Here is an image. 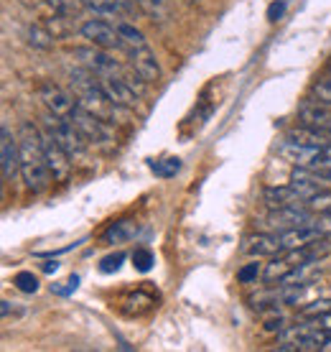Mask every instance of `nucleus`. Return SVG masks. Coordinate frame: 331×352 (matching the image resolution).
Wrapping results in <instances>:
<instances>
[{
    "mask_svg": "<svg viewBox=\"0 0 331 352\" xmlns=\"http://www.w3.org/2000/svg\"><path fill=\"white\" fill-rule=\"evenodd\" d=\"M18 148H21V179L28 192L41 194L54 182L49 164L41 146V131L31 123H23L18 131Z\"/></svg>",
    "mask_w": 331,
    "mask_h": 352,
    "instance_id": "f257e3e1",
    "label": "nucleus"
},
{
    "mask_svg": "<svg viewBox=\"0 0 331 352\" xmlns=\"http://www.w3.org/2000/svg\"><path fill=\"white\" fill-rule=\"evenodd\" d=\"M117 31L122 36V52L128 54L133 72L146 85H156L161 80V64H158L156 52L150 49L148 38L143 36L140 28H135L133 23H125V21L117 23Z\"/></svg>",
    "mask_w": 331,
    "mask_h": 352,
    "instance_id": "f03ea898",
    "label": "nucleus"
},
{
    "mask_svg": "<svg viewBox=\"0 0 331 352\" xmlns=\"http://www.w3.org/2000/svg\"><path fill=\"white\" fill-rule=\"evenodd\" d=\"M69 120L77 125V131L82 133V138L89 143V148L102 151V153H107V151L115 148V135H113V131H110V123L100 120L97 115H92L89 110H84L79 102H77V107L71 110Z\"/></svg>",
    "mask_w": 331,
    "mask_h": 352,
    "instance_id": "7ed1b4c3",
    "label": "nucleus"
},
{
    "mask_svg": "<svg viewBox=\"0 0 331 352\" xmlns=\"http://www.w3.org/2000/svg\"><path fill=\"white\" fill-rule=\"evenodd\" d=\"M44 128L59 141V146L69 153L71 161H82L87 156L89 143L82 138V133L77 131V125L71 123L69 118H59V115H54V113H46Z\"/></svg>",
    "mask_w": 331,
    "mask_h": 352,
    "instance_id": "20e7f679",
    "label": "nucleus"
},
{
    "mask_svg": "<svg viewBox=\"0 0 331 352\" xmlns=\"http://www.w3.org/2000/svg\"><path fill=\"white\" fill-rule=\"evenodd\" d=\"M278 156H283L286 161H290L293 166H304V168L331 166V148L306 146V143L288 141V138L278 146Z\"/></svg>",
    "mask_w": 331,
    "mask_h": 352,
    "instance_id": "39448f33",
    "label": "nucleus"
},
{
    "mask_svg": "<svg viewBox=\"0 0 331 352\" xmlns=\"http://www.w3.org/2000/svg\"><path fill=\"white\" fill-rule=\"evenodd\" d=\"M82 67H87L89 72H95L97 77H125V80H130V74L122 69V64L117 59H113L107 49H77L74 52Z\"/></svg>",
    "mask_w": 331,
    "mask_h": 352,
    "instance_id": "423d86ee",
    "label": "nucleus"
},
{
    "mask_svg": "<svg viewBox=\"0 0 331 352\" xmlns=\"http://www.w3.org/2000/svg\"><path fill=\"white\" fill-rule=\"evenodd\" d=\"M314 220V212L308 210V204H293V207H280L271 210V214L262 220V228L271 232H283V230H293L301 225H308Z\"/></svg>",
    "mask_w": 331,
    "mask_h": 352,
    "instance_id": "0eeeda50",
    "label": "nucleus"
},
{
    "mask_svg": "<svg viewBox=\"0 0 331 352\" xmlns=\"http://www.w3.org/2000/svg\"><path fill=\"white\" fill-rule=\"evenodd\" d=\"M41 146H44V156H46V164H49V171H52V176H54V182H67L71 176L69 153L61 148L59 141H56L46 128L41 131Z\"/></svg>",
    "mask_w": 331,
    "mask_h": 352,
    "instance_id": "6e6552de",
    "label": "nucleus"
},
{
    "mask_svg": "<svg viewBox=\"0 0 331 352\" xmlns=\"http://www.w3.org/2000/svg\"><path fill=\"white\" fill-rule=\"evenodd\" d=\"M133 80V77H130ZM125 77H100V87L122 110H135L140 102V89Z\"/></svg>",
    "mask_w": 331,
    "mask_h": 352,
    "instance_id": "1a4fd4ad",
    "label": "nucleus"
},
{
    "mask_svg": "<svg viewBox=\"0 0 331 352\" xmlns=\"http://www.w3.org/2000/svg\"><path fill=\"white\" fill-rule=\"evenodd\" d=\"M82 36L97 49H107V52H122V36L117 26H110L107 21H87L82 23Z\"/></svg>",
    "mask_w": 331,
    "mask_h": 352,
    "instance_id": "9d476101",
    "label": "nucleus"
},
{
    "mask_svg": "<svg viewBox=\"0 0 331 352\" xmlns=\"http://www.w3.org/2000/svg\"><path fill=\"white\" fill-rule=\"evenodd\" d=\"M38 100H41V105L46 107V113H54V115H59V118H69L71 110L77 107L74 92H67V89H61L59 85H54V82H44V85L38 87Z\"/></svg>",
    "mask_w": 331,
    "mask_h": 352,
    "instance_id": "9b49d317",
    "label": "nucleus"
},
{
    "mask_svg": "<svg viewBox=\"0 0 331 352\" xmlns=\"http://www.w3.org/2000/svg\"><path fill=\"white\" fill-rule=\"evenodd\" d=\"M298 123L311 128V131L331 135V102H321V100L304 102L298 107Z\"/></svg>",
    "mask_w": 331,
    "mask_h": 352,
    "instance_id": "f8f14e48",
    "label": "nucleus"
},
{
    "mask_svg": "<svg viewBox=\"0 0 331 352\" xmlns=\"http://www.w3.org/2000/svg\"><path fill=\"white\" fill-rule=\"evenodd\" d=\"M0 166H3V179L10 182L16 171H21V148L13 138L8 125L0 128Z\"/></svg>",
    "mask_w": 331,
    "mask_h": 352,
    "instance_id": "ddd939ff",
    "label": "nucleus"
},
{
    "mask_svg": "<svg viewBox=\"0 0 331 352\" xmlns=\"http://www.w3.org/2000/svg\"><path fill=\"white\" fill-rule=\"evenodd\" d=\"M262 202L268 204L271 210H280V207H293V204H304L306 199L296 192L293 184L286 186H268L262 192Z\"/></svg>",
    "mask_w": 331,
    "mask_h": 352,
    "instance_id": "4468645a",
    "label": "nucleus"
},
{
    "mask_svg": "<svg viewBox=\"0 0 331 352\" xmlns=\"http://www.w3.org/2000/svg\"><path fill=\"white\" fill-rule=\"evenodd\" d=\"M247 256H283V245H280L278 232H262L258 238H250L247 245L242 248Z\"/></svg>",
    "mask_w": 331,
    "mask_h": 352,
    "instance_id": "2eb2a0df",
    "label": "nucleus"
},
{
    "mask_svg": "<svg viewBox=\"0 0 331 352\" xmlns=\"http://www.w3.org/2000/svg\"><path fill=\"white\" fill-rule=\"evenodd\" d=\"M84 8L92 10L95 16H115V18H125L133 16V0H82Z\"/></svg>",
    "mask_w": 331,
    "mask_h": 352,
    "instance_id": "dca6fc26",
    "label": "nucleus"
},
{
    "mask_svg": "<svg viewBox=\"0 0 331 352\" xmlns=\"http://www.w3.org/2000/svg\"><path fill=\"white\" fill-rule=\"evenodd\" d=\"M138 222L135 220H120V222H113L110 228L105 230V240L107 245H122V243H130L135 235H138Z\"/></svg>",
    "mask_w": 331,
    "mask_h": 352,
    "instance_id": "f3484780",
    "label": "nucleus"
},
{
    "mask_svg": "<svg viewBox=\"0 0 331 352\" xmlns=\"http://www.w3.org/2000/svg\"><path fill=\"white\" fill-rule=\"evenodd\" d=\"M293 268H296V263L290 261V256H288V253H283V258H275L273 263H268V268L262 271V278H265L268 283H275V281L280 283L288 273L293 271Z\"/></svg>",
    "mask_w": 331,
    "mask_h": 352,
    "instance_id": "a211bd4d",
    "label": "nucleus"
},
{
    "mask_svg": "<svg viewBox=\"0 0 331 352\" xmlns=\"http://www.w3.org/2000/svg\"><path fill=\"white\" fill-rule=\"evenodd\" d=\"M135 3H138L146 16H150L158 23L171 18V0H135Z\"/></svg>",
    "mask_w": 331,
    "mask_h": 352,
    "instance_id": "6ab92c4d",
    "label": "nucleus"
},
{
    "mask_svg": "<svg viewBox=\"0 0 331 352\" xmlns=\"http://www.w3.org/2000/svg\"><path fill=\"white\" fill-rule=\"evenodd\" d=\"M44 3L61 18H77L79 10L84 8L82 0H44Z\"/></svg>",
    "mask_w": 331,
    "mask_h": 352,
    "instance_id": "aec40b11",
    "label": "nucleus"
},
{
    "mask_svg": "<svg viewBox=\"0 0 331 352\" xmlns=\"http://www.w3.org/2000/svg\"><path fill=\"white\" fill-rule=\"evenodd\" d=\"M54 38H56V36L46 26H41V23H34V26L28 28V44L36 46V49H52Z\"/></svg>",
    "mask_w": 331,
    "mask_h": 352,
    "instance_id": "412c9836",
    "label": "nucleus"
},
{
    "mask_svg": "<svg viewBox=\"0 0 331 352\" xmlns=\"http://www.w3.org/2000/svg\"><path fill=\"white\" fill-rule=\"evenodd\" d=\"M326 314H331V299L314 301V304H308V307L301 309V317H306V319H319V317H326Z\"/></svg>",
    "mask_w": 331,
    "mask_h": 352,
    "instance_id": "4be33fe9",
    "label": "nucleus"
},
{
    "mask_svg": "<svg viewBox=\"0 0 331 352\" xmlns=\"http://www.w3.org/2000/svg\"><path fill=\"white\" fill-rule=\"evenodd\" d=\"M153 263H156V258H153V253H150L148 248H138V250L133 253V265H135V271L148 273L150 268H153Z\"/></svg>",
    "mask_w": 331,
    "mask_h": 352,
    "instance_id": "5701e85b",
    "label": "nucleus"
},
{
    "mask_svg": "<svg viewBox=\"0 0 331 352\" xmlns=\"http://www.w3.org/2000/svg\"><path fill=\"white\" fill-rule=\"evenodd\" d=\"M13 283H16V289L23 291V294H36V291H38V278H36L34 273H28V271L16 273Z\"/></svg>",
    "mask_w": 331,
    "mask_h": 352,
    "instance_id": "b1692460",
    "label": "nucleus"
},
{
    "mask_svg": "<svg viewBox=\"0 0 331 352\" xmlns=\"http://www.w3.org/2000/svg\"><path fill=\"white\" fill-rule=\"evenodd\" d=\"M150 168H153L158 176H171L181 168V164H179V159H166V161H153Z\"/></svg>",
    "mask_w": 331,
    "mask_h": 352,
    "instance_id": "393cba45",
    "label": "nucleus"
},
{
    "mask_svg": "<svg viewBox=\"0 0 331 352\" xmlns=\"http://www.w3.org/2000/svg\"><path fill=\"white\" fill-rule=\"evenodd\" d=\"M258 276H260V263H247L244 268L237 271V281L253 283V281H258Z\"/></svg>",
    "mask_w": 331,
    "mask_h": 352,
    "instance_id": "a878e982",
    "label": "nucleus"
},
{
    "mask_svg": "<svg viewBox=\"0 0 331 352\" xmlns=\"http://www.w3.org/2000/svg\"><path fill=\"white\" fill-rule=\"evenodd\" d=\"M122 261H125V256H122V253H115V256H107L105 261L100 263V271H102V273H115V271H120Z\"/></svg>",
    "mask_w": 331,
    "mask_h": 352,
    "instance_id": "bb28decb",
    "label": "nucleus"
},
{
    "mask_svg": "<svg viewBox=\"0 0 331 352\" xmlns=\"http://www.w3.org/2000/svg\"><path fill=\"white\" fill-rule=\"evenodd\" d=\"M79 286V276H69L67 281H64V286H52L54 294H59V296H69L71 291H77Z\"/></svg>",
    "mask_w": 331,
    "mask_h": 352,
    "instance_id": "cd10ccee",
    "label": "nucleus"
},
{
    "mask_svg": "<svg viewBox=\"0 0 331 352\" xmlns=\"http://www.w3.org/2000/svg\"><path fill=\"white\" fill-rule=\"evenodd\" d=\"M280 13H283V3H273L271 6V21H278Z\"/></svg>",
    "mask_w": 331,
    "mask_h": 352,
    "instance_id": "c85d7f7f",
    "label": "nucleus"
},
{
    "mask_svg": "<svg viewBox=\"0 0 331 352\" xmlns=\"http://www.w3.org/2000/svg\"><path fill=\"white\" fill-rule=\"evenodd\" d=\"M56 268H59V263H56V261H54V263H52V261H49V263H44V271H46V273L56 271Z\"/></svg>",
    "mask_w": 331,
    "mask_h": 352,
    "instance_id": "c756f323",
    "label": "nucleus"
},
{
    "mask_svg": "<svg viewBox=\"0 0 331 352\" xmlns=\"http://www.w3.org/2000/svg\"><path fill=\"white\" fill-rule=\"evenodd\" d=\"M183 3H189V6H192V3H199V0H183Z\"/></svg>",
    "mask_w": 331,
    "mask_h": 352,
    "instance_id": "7c9ffc66",
    "label": "nucleus"
},
{
    "mask_svg": "<svg viewBox=\"0 0 331 352\" xmlns=\"http://www.w3.org/2000/svg\"><path fill=\"white\" fill-rule=\"evenodd\" d=\"M326 240H329V245H331V232H329V235H326Z\"/></svg>",
    "mask_w": 331,
    "mask_h": 352,
    "instance_id": "2f4dec72",
    "label": "nucleus"
}]
</instances>
